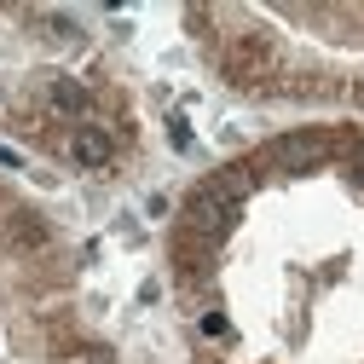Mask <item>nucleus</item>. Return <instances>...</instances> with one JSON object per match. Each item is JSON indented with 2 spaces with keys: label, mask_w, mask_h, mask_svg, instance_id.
I'll return each mask as SVG.
<instances>
[{
  "label": "nucleus",
  "mask_w": 364,
  "mask_h": 364,
  "mask_svg": "<svg viewBox=\"0 0 364 364\" xmlns=\"http://www.w3.org/2000/svg\"><path fill=\"white\" fill-rule=\"evenodd\" d=\"M249 186H255V162H243V168H225V173L203 179V186L191 191V203H186V232H197V237H220L225 225H232V220L243 214Z\"/></svg>",
  "instance_id": "f257e3e1"
},
{
  "label": "nucleus",
  "mask_w": 364,
  "mask_h": 364,
  "mask_svg": "<svg viewBox=\"0 0 364 364\" xmlns=\"http://www.w3.org/2000/svg\"><path fill=\"white\" fill-rule=\"evenodd\" d=\"M324 156H336V139H324V133H289V139H272L260 151L266 168H284V173H306V168H318Z\"/></svg>",
  "instance_id": "f03ea898"
},
{
  "label": "nucleus",
  "mask_w": 364,
  "mask_h": 364,
  "mask_svg": "<svg viewBox=\"0 0 364 364\" xmlns=\"http://www.w3.org/2000/svg\"><path fill=\"white\" fill-rule=\"evenodd\" d=\"M220 64H225V75H232L237 87H255V81H266L272 70H278V53H272L266 35H237L232 47L220 53Z\"/></svg>",
  "instance_id": "7ed1b4c3"
},
{
  "label": "nucleus",
  "mask_w": 364,
  "mask_h": 364,
  "mask_svg": "<svg viewBox=\"0 0 364 364\" xmlns=\"http://www.w3.org/2000/svg\"><path fill=\"white\" fill-rule=\"evenodd\" d=\"M110 156H116V139H110V127H93V122L70 127V162H81V168H105Z\"/></svg>",
  "instance_id": "20e7f679"
},
{
  "label": "nucleus",
  "mask_w": 364,
  "mask_h": 364,
  "mask_svg": "<svg viewBox=\"0 0 364 364\" xmlns=\"http://www.w3.org/2000/svg\"><path fill=\"white\" fill-rule=\"evenodd\" d=\"M6 243H12V249H41V243H47V225H41L35 214H12Z\"/></svg>",
  "instance_id": "39448f33"
},
{
  "label": "nucleus",
  "mask_w": 364,
  "mask_h": 364,
  "mask_svg": "<svg viewBox=\"0 0 364 364\" xmlns=\"http://www.w3.org/2000/svg\"><path fill=\"white\" fill-rule=\"evenodd\" d=\"M47 99H53V110H64V116H81V110H87V93H81L70 75H58V81L47 87Z\"/></svg>",
  "instance_id": "423d86ee"
},
{
  "label": "nucleus",
  "mask_w": 364,
  "mask_h": 364,
  "mask_svg": "<svg viewBox=\"0 0 364 364\" xmlns=\"http://www.w3.org/2000/svg\"><path fill=\"white\" fill-rule=\"evenodd\" d=\"M203 336H225V318L220 312H203Z\"/></svg>",
  "instance_id": "0eeeda50"
},
{
  "label": "nucleus",
  "mask_w": 364,
  "mask_h": 364,
  "mask_svg": "<svg viewBox=\"0 0 364 364\" xmlns=\"http://www.w3.org/2000/svg\"><path fill=\"white\" fill-rule=\"evenodd\" d=\"M347 151H353V179L364 186V145H347Z\"/></svg>",
  "instance_id": "6e6552de"
},
{
  "label": "nucleus",
  "mask_w": 364,
  "mask_h": 364,
  "mask_svg": "<svg viewBox=\"0 0 364 364\" xmlns=\"http://www.w3.org/2000/svg\"><path fill=\"white\" fill-rule=\"evenodd\" d=\"M18 162H23L18 151H6V145H0V168H18Z\"/></svg>",
  "instance_id": "1a4fd4ad"
}]
</instances>
